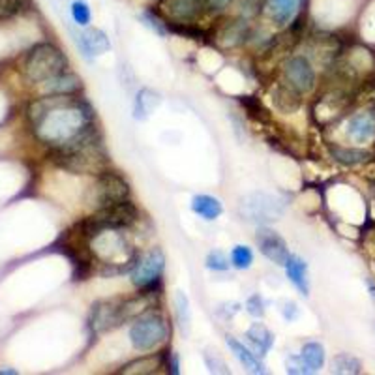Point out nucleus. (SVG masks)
Instances as JSON below:
<instances>
[{
    "label": "nucleus",
    "instance_id": "c9c22d12",
    "mask_svg": "<svg viewBox=\"0 0 375 375\" xmlns=\"http://www.w3.org/2000/svg\"><path fill=\"white\" fill-rule=\"evenodd\" d=\"M233 0H207V8H209V13H221L226 12L227 8L231 6Z\"/></svg>",
    "mask_w": 375,
    "mask_h": 375
},
{
    "label": "nucleus",
    "instance_id": "4be33fe9",
    "mask_svg": "<svg viewBox=\"0 0 375 375\" xmlns=\"http://www.w3.org/2000/svg\"><path fill=\"white\" fill-rule=\"evenodd\" d=\"M191 210H193L199 218H203V220L214 221L223 214V205H221L218 197L199 193V196L191 199Z\"/></svg>",
    "mask_w": 375,
    "mask_h": 375
},
{
    "label": "nucleus",
    "instance_id": "f8f14e48",
    "mask_svg": "<svg viewBox=\"0 0 375 375\" xmlns=\"http://www.w3.org/2000/svg\"><path fill=\"white\" fill-rule=\"evenodd\" d=\"M346 135L357 145L375 141V108H366L353 113L346 122Z\"/></svg>",
    "mask_w": 375,
    "mask_h": 375
},
{
    "label": "nucleus",
    "instance_id": "b1692460",
    "mask_svg": "<svg viewBox=\"0 0 375 375\" xmlns=\"http://www.w3.org/2000/svg\"><path fill=\"white\" fill-rule=\"evenodd\" d=\"M175 321H177V327H179L180 334L188 338L191 334V310H190V298L186 295L182 289L175 291Z\"/></svg>",
    "mask_w": 375,
    "mask_h": 375
},
{
    "label": "nucleus",
    "instance_id": "7c9ffc66",
    "mask_svg": "<svg viewBox=\"0 0 375 375\" xmlns=\"http://www.w3.org/2000/svg\"><path fill=\"white\" fill-rule=\"evenodd\" d=\"M246 311L250 314L251 317H256V319H261L267 314V304L263 300L259 295H251L248 300H246Z\"/></svg>",
    "mask_w": 375,
    "mask_h": 375
},
{
    "label": "nucleus",
    "instance_id": "aec40b11",
    "mask_svg": "<svg viewBox=\"0 0 375 375\" xmlns=\"http://www.w3.org/2000/svg\"><path fill=\"white\" fill-rule=\"evenodd\" d=\"M272 103L280 113H295L302 105V96L280 81L272 87Z\"/></svg>",
    "mask_w": 375,
    "mask_h": 375
},
{
    "label": "nucleus",
    "instance_id": "423d86ee",
    "mask_svg": "<svg viewBox=\"0 0 375 375\" xmlns=\"http://www.w3.org/2000/svg\"><path fill=\"white\" fill-rule=\"evenodd\" d=\"M163 270L166 253L160 248H152L143 256H138L130 270V280L138 291H158Z\"/></svg>",
    "mask_w": 375,
    "mask_h": 375
},
{
    "label": "nucleus",
    "instance_id": "72a5a7b5",
    "mask_svg": "<svg viewBox=\"0 0 375 375\" xmlns=\"http://www.w3.org/2000/svg\"><path fill=\"white\" fill-rule=\"evenodd\" d=\"M281 316L286 317L287 321H295L298 317V314H300V310H298V306L293 300H284L281 302Z\"/></svg>",
    "mask_w": 375,
    "mask_h": 375
},
{
    "label": "nucleus",
    "instance_id": "c756f323",
    "mask_svg": "<svg viewBox=\"0 0 375 375\" xmlns=\"http://www.w3.org/2000/svg\"><path fill=\"white\" fill-rule=\"evenodd\" d=\"M70 12H72V19L79 27H89L90 21H92V12H90V6L84 0H75V2H72Z\"/></svg>",
    "mask_w": 375,
    "mask_h": 375
},
{
    "label": "nucleus",
    "instance_id": "bb28decb",
    "mask_svg": "<svg viewBox=\"0 0 375 375\" xmlns=\"http://www.w3.org/2000/svg\"><path fill=\"white\" fill-rule=\"evenodd\" d=\"M332 372L334 374H360L362 364L357 357H353L349 353H338L332 358Z\"/></svg>",
    "mask_w": 375,
    "mask_h": 375
},
{
    "label": "nucleus",
    "instance_id": "a878e982",
    "mask_svg": "<svg viewBox=\"0 0 375 375\" xmlns=\"http://www.w3.org/2000/svg\"><path fill=\"white\" fill-rule=\"evenodd\" d=\"M160 101L161 98L156 94L154 90L150 89L139 90L138 98H135V103H133V117L139 120H145L156 108H158V105H160Z\"/></svg>",
    "mask_w": 375,
    "mask_h": 375
},
{
    "label": "nucleus",
    "instance_id": "39448f33",
    "mask_svg": "<svg viewBox=\"0 0 375 375\" xmlns=\"http://www.w3.org/2000/svg\"><path fill=\"white\" fill-rule=\"evenodd\" d=\"M284 212H286L284 199L267 191L248 193L238 203V214L242 216V220L256 226H267L270 221L280 220Z\"/></svg>",
    "mask_w": 375,
    "mask_h": 375
},
{
    "label": "nucleus",
    "instance_id": "9b49d317",
    "mask_svg": "<svg viewBox=\"0 0 375 375\" xmlns=\"http://www.w3.org/2000/svg\"><path fill=\"white\" fill-rule=\"evenodd\" d=\"M304 0H263V13L274 29L291 27L300 15Z\"/></svg>",
    "mask_w": 375,
    "mask_h": 375
},
{
    "label": "nucleus",
    "instance_id": "473e14b6",
    "mask_svg": "<svg viewBox=\"0 0 375 375\" xmlns=\"http://www.w3.org/2000/svg\"><path fill=\"white\" fill-rule=\"evenodd\" d=\"M286 369L287 374H295V375H302V374H310L306 364H304L300 353L298 355H287L286 358Z\"/></svg>",
    "mask_w": 375,
    "mask_h": 375
},
{
    "label": "nucleus",
    "instance_id": "2eb2a0df",
    "mask_svg": "<svg viewBox=\"0 0 375 375\" xmlns=\"http://www.w3.org/2000/svg\"><path fill=\"white\" fill-rule=\"evenodd\" d=\"M169 355L167 351L143 353L138 360H131L120 369V374H156L160 368L169 366Z\"/></svg>",
    "mask_w": 375,
    "mask_h": 375
},
{
    "label": "nucleus",
    "instance_id": "6e6552de",
    "mask_svg": "<svg viewBox=\"0 0 375 375\" xmlns=\"http://www.w3.org/2000/svg\"><path fill=\"white\" fill-rule=\"evenodd\" d=\"M281 81L291 87L295 92L306 96L311 94L317 87L316 66L308 54H293L281 64Z\"/></svg>",
    "mask_w": 375,
    "mask_h": 375
},
{
    "label": "nucleus",
    "instance_id": "f03ea898",
    "mask_svg": "<svg viewBox=\"0 0 375 375\" xmlns=\"http://www.w3.org/2000/svg\"><path fill=\"white\" fill-rule=\"evenodd\" d=\"M51 160L60 169L75 175L98 177L105 169H109V156L105 152L103 141H101V133L73 145V147H68V149H53Z\"/></svg>",
    "mask_w": 375,
    "mask_h": 375
},
{
    "label": "nucleus",
    "instance_id": "6ab92c4d",
    "mask_svg": "<svg viewBox=\"0 0 375 375\" xmlns=\"http://www.w3.org/2000/svg\"><path fill=\"white\" fill-rule=\"evenodd\" d=\"M284 267H286V274L289 278V281L297 287L300 295L308 297L310 295V278H308V265H306V261L291 253Z\"/></svg>",
    "mask_w": 375,
    "mask_h": 375
},
{
    "label": "nucleus",
    "instance_id": "dca6fc26",
    "mask_svg": "<svg viewBox=\"0 0 375 375\" xmlns=\"http://www.w3.org/2000/svg\"><path fill=\"white\" fill-rule=\"evenodd\" d=\"M226 344L229 347V351L235 355L238 362L242 364L248 372L251 374H265V364H263L261 357L253 353L250 347H246L242 341H238L235 336H226Z\"/></svg>",
    "mask_w": 375,
    "mask_h": 375
},
{
    "label": "nucleus",
    "instance_id": "f257e3e1",
    "mask_svg": "<svg viewBox=\"0 0 375 375\" xmlns=\"http://www.w3.org/2000/svg\"><path fill=\"white\" fill-rule=\"evenodd\" d=\"M29 124L49 149H68L101 133L89 101L75 94H45L29 105Z\"/></svg>",
    "mask_w": 375,
    "mask_h": 375
},
{
    "label": "nucleus",
    "instance_id": "20e7f679",
    "mask_svg": "<svg viewBox=\"0 0 375 375\" xmlns=\"http://www.w3.org/2000/svg\"><path fill=\"white\" fill-rule=\"evenodd\" d=\"M169 334H171V328L166 316L160 311L149 310L145 311L143 316L133 319L128 330V338L135 351L154 353L160 351L161 346H166Z\"/></svg>",
    "mask_w": 375,
    "mask_h": 375
},
{
    "label": "nucleus",
    "instance_id": "9d476101",
    "mask_svg": "<svg viewBox=\"0 0 375 375\" xmlns=\"http://www.w3.org/2000/svg\"><path fill=\"white\" fill-rule=\"evenodd\" d=\"M161 6L166 21L180 27L196 24L205 13H209L207 0H161Z\"/></svg>",
    "mask_w": 375,
    "mask_h": 375
},
{
    "label": "nucleus",
    "instance_id": "412c9836",
    "mask_svg": "<svg viewBox=\"0 0 375 375\" xmlns=\"http://www.w3.org/2000/svg\"><path fill=\"white\" fill-rule=\"evenodd\" d=\"M330 156L334 160L346 167H355V166H366L374 156L369 150L358 149V147H344V145H330L328 147Z\"/></svg>",
    "mask_w": 375,
    "mask_h": 375
},
{
    "label": "nucleus",
    "instance_id": "5701e85b",
    "mask_svg": "<svg viewBox=\"0 0 375 375\" xmlns=\"http://www.w3.org/2000/svg\"><path fill=\"white\" fill-rule=\"evenodd\" d=\"M246 338L250 341L256 353L259 357H267V353L274 346V334L270 332L263 323H253L248 330H246Z\"/></svg>",
    "mask_w": 375,
    "mask_h": 375
},
{
    "label": "nucleus",
    "instance_id": "f704fd0d",
    "mask_svg": "<svg viewBox=\"0 0 375 375\" xmlns=\"http://www.w3.org/2000/svg\"><path fill=\"white\" fill-rule=\"evenodd\" d=\"M205 360H207V366L210 368V372H216V374H218V372H220V374H227V372H229V369L226 368V362H223L216 353H214V360L210 357V353H205Z\"/></svg>",
    "mask_w": 375,
    "mask_h": 375
},
{
    "label": "nucleus",
    "instance_id": "f3484780",
    "mask_svg": "<svg viewBox=\"0 0 375 375\" xmlns=\"http://www.w3.org/2000/svg\"><path fill=\"white\" fill-rule=\"evenodd\" d=\"M45 94H78L83 89V81L79 75L72 72H62L57 78L49 79L45 83L40 84Z\"/></svg>",
    "mask_w": 375,
    "mask_h": 375
},
{
    "label": "nucleus",
    "instance_id": "2f4dec72",
    "mask_svg": "<svg viewBox=\"0 0 375 375\" xmlns=\"http://www.w3.org/2000/svg\"><path fill=\"white\" fill-rule=\"evenodd\" d=\"M23 8V0H0V21L17 15Z\"/></svg>",
    "mask_w": 375,
    "mask_h": 375
},
{
    "label": "nucleus",
    "instance_id": "a211bd4d",
    "mask_svg": "<svg viewBox=\"0 0 375 375\" xmlns=\"http://www.w3.org/2000/svg\"><path fill=\"white\" fill-rule=\"evenodd\" d=\"M248 36H250V23H248V19L240 17V15L231 19V21H227L220 29V34H218L220 42L223 43L226 47L240 45Z\"/></svg>",
    "mask_w": 375,
    "mask_h": 375
},
{
    "label": "nucleus",
    "instance_id": "e433bc0d",
    "mask_svg": "<svg viewBox=\"0 0 375 375\" xmlns=\"http://www.w3.org/2000/svg\"><path fill=\"white\" fill-rule=\"evenodd\" d=\"M0 374L8 375V374H17V372H15V369H0Z\"/></svg>",
    "mask_w": 375,
    "mask_h": 375
},
{
    "label": "nucleus",
    "instance_id": "4468645a",
    "mask_svg": "<svg viewBox=\"0 0 375 375\" xmlns=\"http://www.w3.org/2000/svg\"><path fill=\"white\" fill-rule=\"evenodd\" d=\"M75 43H78L81 54L89 60L101 57V54H105L111 49L109 36L100 29H87L75 38Z\"/></svg>",
    "mask_w": 375,
    "mask_h": 375
},
{
    "label": "nucleus",
    "instance_id": "c85d7f7f",
    "mask_svg": "<svg viewBox=\"0 0 375 375\" xmlns=\"http://www.w3.org/2000/svg\"><path fill=\"white\" fill-rule=\"evenodd\" d=\"M205 265L209 270H214V272H226L231 267V259L221 250H212L209 251V256L205 259Z\"/></svg>",
    "mask_w": 375,
    "mask_h": 375
},
{
    "label": "nucleus",
    "instance_id": "393cba45",
    "mask_svg": "<svg viewBox=\"0 0 375 375\" xmlns=\"http://www.w3.org/2000/svg\"><path fill=\"white\" fill-rule=\"evenodd\" d=\"M300 357H302L308 372H310V374H316V372H319V369L325 366L327 353H325V347H323L319 341H308V344H304L302 349H300Z\"/></svg>",
    "mask_w": 375,
    "mask_h": 375
},
{
    "label": "nucleus",
    "instance_id": "7ed1b4c3",
    "mask_svg": "<svg viewBox=\"0 0 375 375\" xmlns=\"http://www.w3.org/2000/svg\"><path fill=\"white\" fill-rule=\"evenodd\" d=\"M68 70V57L53 43H38L30 49L23 62L24 78L42 84Z\"/></svg>",
    "mask_w": 375,
    "mask_h": 375
},
{
    "label": "nucleus",
    "instance_id": "0eeeda50",
    "mask_svg": "<svg viewBox=\"0 0 375 375\" xmlns=\"http://www.w3.org/2000/svg\"><path fill=\"white\" fill-rule=\"evenodd\" d=\"M131 196L130 182L113 169H105L103 173L96 177L92 186V205L94 209H105L117 203L128 201Z\"/></svg>",
    "mask_w": 375,
    "mask_h": 375
},
{
    "label": "nucleus",
    "instance_id": "cd10ccee",
    "mask_svg": "<svg viewBox=\"0 0 375 375\" xmlns=\"http://www.w3.org/2000/svg\"><path fill=\"white\" fill-rule=\"evenodd\" d=\"M229 259H231V267L238 268V270H248L253 265V251L248 246L237 244L231 250Z\"/></svg>",
    "mask_w": 375,
    "mask_h": 375
},
{
    "label": "nucleus",
    "instance_id": "ddd939ff",
    "mask_svg": "<svg viewBox=\"0 0 375 375\" xmlns=\"http://www.w3.org/2000/svg\"><path fill=\"white\" fill-rule=\"evenodd\" d=\"M256 242L263 256L267 257L270 263H274V265H281L284 267L287 259H289V256H291L286 238L281 237L278 231H274V229L261 227L256 235Z\"/></svg>",
    "mask_w": 375,
    "mask_h": 375
},
{
    "label": "nucleus",
    "instance_id": "1a4fd4ad",
    "mask_svg": "<svg viewBox=\"0 0 375 375\" xmlns=\"http://www.w3.org/2000/svg\"><path fill=\"white\" fill-rule=\"evenodd\" d=\"M128 323V316L124 310V298H109V300H98L92 304L89 325L90 330L98 334L111 332L115 328L122 327Z\"/></svg>",
    "mask_w": 375,
    "mask_h": 375
}]
</instances>
